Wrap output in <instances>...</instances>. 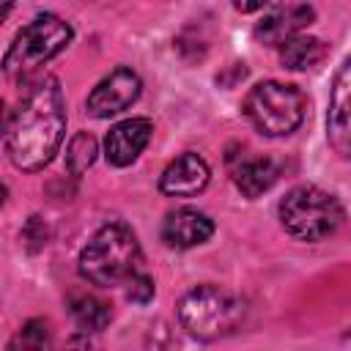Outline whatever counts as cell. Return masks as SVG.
Instances as JSON below:
<instances>
[{
  "mask_svg": "<svg viewBox=\"0 0 351 351\" xmlns=\"http://www.w3.org/2000/svg\"><path fill=\"white\" fill-rule=\"evenodd\" d=\"M269 0H233V5L241 11V14H252V11H258V8H263Z\"/></svg>",
  "mask_w": 351,
  "mask_h": 351,
  "instance_id": "obj_19",
  "label": "cell"
},
{
  "mask_svg": "<svg viewBox=\"0 0 351 351\" xmlns=\"http://www.w3.org/2000/svg\"><path fill=\"white\" fill-rule=\"evenodd\" d=\"M307 101L296 85L288 82H261L244 99V112L250 123L266 137H285L304 121Z\"/></svg>",
  "mask_w": 351,
  "mask_h": 351,
  "instance_id": "obj_6",
  "label": "cell"
},
{
  "mask_svg": "<svg viewBox=\"0 0 351 351\" xmlns=\"http://www.w3.org/2000/svg\"><path fill=\"white\" fill-rule=\"evenodd\" d=\"M8 11H11V0H3V16H8Z\"/></svg>",
  "mask_w": 351,
  "mask_h": 351,
  "instance_id": "obj_20",
  "label": "cell"
},
{
  "mask_svg": "<svg viewBox=\"0 0 351 351\" xmlns=\"http://www.w3.org/2000/svg\"><path fill=\"white\" fill-rule=\"evenodd\" d=\"M99 148H96V140L88 134V132H80L77 137H71L69 143V151H66V165H69V173L71 176H82L93 159H96Z\"/></svg>",
  "mask_w": 351,
  "mask_h": 351,
  "instance_id": "obj_16",
  "label": "cell"
},
{
  "mask_svg": "<svg viewBox=\"0 0 351 351\" xmlns=\"http://www.w3.org/2000/svg\"><path fill=\"white\" fill-rule=\"evenodd\" d=\"M214 233V222L195 208H176L162 222V241L173 250H189L208 241Z\"/></svg>",
  "mask_w": 351,
  "mask_h": 351,
  "instance_id": "obj_11",
  "label": "cell"
},
{
  "mask_svg": "<svg viewBox=\"0 0 351 351\" xmlns=\"http://www.w3.org/2000/svg\"><path fill=\"white\" fill-rule=\"evenodd\" d=\"M49 343V332H47V324L44 321H30L22 332H19V337L11 343V348H44Z\"/></svg>",
  "mask_w": 351,
  "mask_h": 351,
  "instance_id": "obj_17",
  "label": "cell"
},
{
  "mask_svg": "<svg viewBox=\"0 0 351 351\" xmlns=\"http://www.w3.org/2000/svg\"><path fill=\"white\" fill-rule=\"evenodd\" d=\"M71 25L63 22L55 14H41L30 19L16 38L11 41L5 58H3V71L11 82H27L38 66H44L49 58L63 52L71 41Z\"/></svg>",
  "mask_w": 351,
  "mask_h": 351,
  "instance_id": "obj_3",
  "label": "cell"
},
{
  "mask_svg": "<svg viewBox=\"0 0 351 351\" xmlns=\"http://www.w3.org/2000/svg\"><path fill=\"white\" fill-rule=\"evenodd\" d=\"M326 140L332 151L343 159H351V58L340 66L326 110Z\"/></svg>",
  "mask_w": 351,
  "mask_h": 351,
  "instance_id": "obj_7",
  "label": "cell"
},
{
  "mask_svg": "<svg viewBox=\"0 0 351 351\" xmlns=\"http://www.w3.org/2000/svg\"><path fill=\"white\" fill-rule=\"evenodd\" d=\"M208 176H211V170H208L203 156L181 154L159 176V189L170 197H189V195H197L206 189Z\"/></svg>",
  "mask_w": 351,
  "mask_h": 351,
  "instance_id": "obj_10",
  "label": "cell"
},
{
  "mask_svg": "<svg viewBox=\"0 0 351 351\" xmlns=\"http://www.w3.org/2000/svg\"><path fill=\"white\" fill-rule=\"evenodd\" d=\"M324 52H326L324 41L313 36H293L280 47V63L291 71H302V69H313L324 58Z\"/></svg>",
  "mask_w": 351,
  "mask_h": 351,
  "instance_id": "obj_14",
  "label": "cell"
},
{
  "mask_svg": "<svg viewBox=\"0 0 351 351\" xmlns=\"http://www.w3.org/2000/svg\"><path fill=\"white\" fill-rule=\"evenodd\" d=\"M126 296L132 299V302H137V304H145L151 296H154V280L151 277H145V274H132L129 280H126Z\"/></svg>",
  "mask_w": 351,
  "mask_h": 351,
  "instance_id": "obj_18",
  "label": "cell"
},
{
  "mask_svg": "<svg viewBox=\"0 0 351 351\" xmlns=\"http://www.w3.org/2000/svg\"><path fill=\"white\" fill-rule=\"evenodd\" d=\"M313 19H315V11L307 3H293L266 14L255 27V38L269 47H282L288 38L299 36V30L307 27Z\"/></svg>",
  "mask_w": 351,
  "mask_h": 351,
  "instance_id": "obj_12",
  "label": "cell"
},
{
  "mask_svg": "<svg viewBox=\"0 0 351 351\" xmlns=\"http://www.w3.org/2000/svg\"><path fill=\"white\" fill-rule=\"evenodd\" d=\"M233 181L247 197H258L277 181V167L266 156L239 154V162L233 165Z\"/></svg>",
  "mask_w": 351,
  "mask_h": 351,
  "instance_id": "obj_13",
  "label": "cell"
},
{
  "mask_svg": "<svg viewBox=\"0 0 351 351\" xmlns=\"http://www.w3.org/2000/svg\"><path fill=\"white\" fill-rule=\"evenodd\" d=\"M66 134V104L55 77H41L25 93L5 126V151L14 167L36 173L52 162Z\"/></svg>",
  "mask_w": 351,
  "mask_h": 351,
  "instance_id": "obj_1",
  "label": "cell"
},
{
  "mask_svg": "<svg viewBox=\"0 0 351 351\" xmlns=\"http://www.w3.org/2000/svg\"><path fill=\"white\" fill-rule=\"evenodd\" d=\"M140 244L123 222L99 228L80 252V274L93 285H118L137 271Z\"/></svg>",
  "mask_w": 351,
  "mask_h": 351,
  "instance_id": "obj_2",
  "label": "cell"
},
{
  "mask_svg": "<svg viewBox=\"0 0 351 351\" xmlns=\"http://www.w3.org/2000/svg\"><path fill=\"white\" fill-rule=\"evenodd\" d=\"M280 222L288 236L299 241H321L332 236L343 222V206L335 195L318 186H293L277 206Z\"/></svg>",
  "mask_w": 351,
  "mask_h": 351,
  "instance_id": "obj_5",
  "label": "cell"
},
{
  "mask_svg": "<svg viewBox=\"0 0 351 351\" xmlns=\"http://www.w3.org/2000/svg\"><path fill=\"white\" fill-rule=\"evenodd\" d=\"M140 77L132 69H115L112 74H107L88 96V112L93 118H110L123 112L126 107H132L140 96Z\"/></svg>",
  "mask_w": 351,
  "mask_h": 351,
  "instance_id": "obj_8",
  "label": "cell"
},
{
  "mask_svg": "<svg viewBox=\"0 0 351 351\" xmlns=\"http://www.w3.org/2000/svg\"><path fill=\"white\" fill-rule=\"evenodd\" d=\"M151 132H154V123L148 118H126V121L115 123L104 137L107 162L115 165V167L132 165L143 154V148L148 145Z\"/></svg>",
  "mask_w": 351,
  "mask_h": 351,
  "instance_id": "obj_9",
  "label": "cell"
},
{
  "mask_svg": "<svg viewBox=\"0 0 351 351\" xmlns=\"http://www.w3.org/2000/svg\"><path fill=\"white\" fill-rule=\"evenodd\" d=\"M244 313V302L217 285H197L178 302V321L197 340H219L233 335L241 326Z\"/></svg>",
  "mask_w": 351,
  "mask_h": 351,
  "instance_id": "obj_4",
  "label": "cell"
},
{
  "mask_svg": "<svg viewBox=\"0 0 351 351\" xmlns=\"http://www.w3.org/2000/svg\"><path fill=\"white\" fill-rule=\"evenodd\" d=\"M71 315L80 329L85 332H101L110 324V304L96 296H74L71 299Z\"/></svg>",
  "mask_w": 351,
  "mask_h": 351,
  "instance_id": "obj_15",
  "label": "cell"
}]
</instances>
